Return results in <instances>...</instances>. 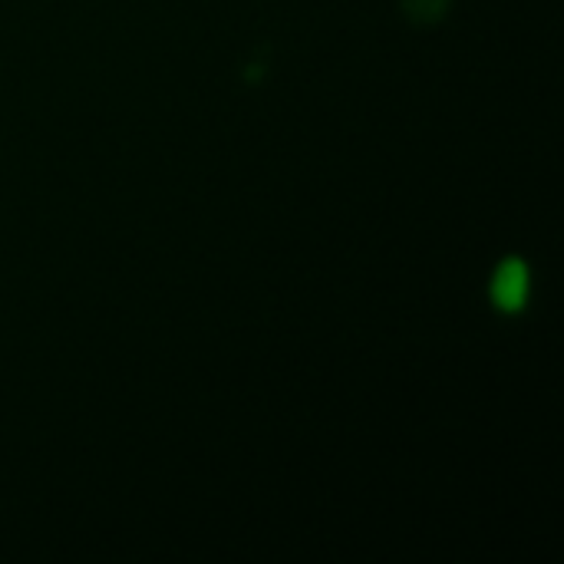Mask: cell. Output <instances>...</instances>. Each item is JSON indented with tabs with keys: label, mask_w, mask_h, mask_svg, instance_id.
I'll return each instance as SVG.
<instances>
[{
	"label": "cell",
	"mask_w": 564,
	"mask_h": 564,
	"mask_svg": "<svg viewBox=\"0 0 564 564\" xmlns=\"http://www.w3.org/2000/svg\"><path fill=\"white\" fill-rule=\"evenodd\" d=\"M489 297L506 314H519L529 304V268L522 258H506L496 268L489 281Z\"/></svg>",
	"instance_id": "6da1fadb"
},
{
	"label": "cell",
	"mask_w": 564,
	"mask_h": 564,
	"mask_svg": "<svg viewBox=\"0 0 564 564\" xmlns=\"http://www.w3.org/2000/svg\"><path fill=\"white\" fill-rule=\"evenodd\" d=\"M449 10V0H403V13L413 23H436Z\"/></svg>",
	"instance_id": "7a4b0ae2"
}]
</instances>
